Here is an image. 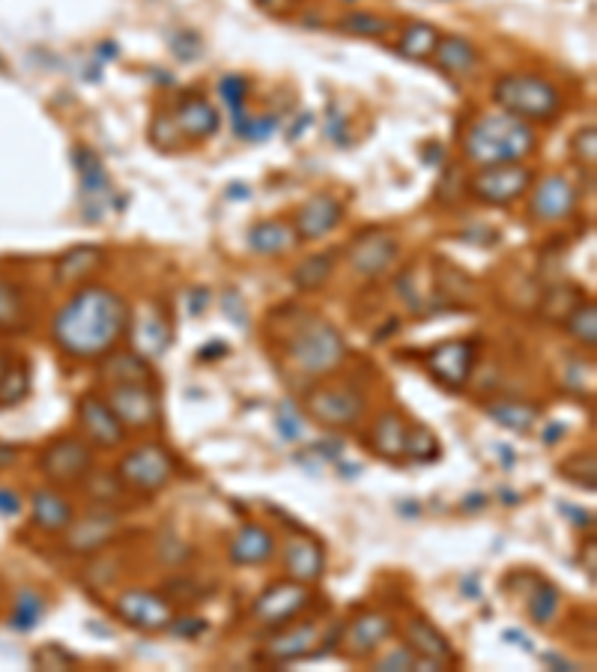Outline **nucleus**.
<instances>
[{
  "label": "nucleus",
  "mask_w": 597,
  "mask_h": 672,
  "mask_svg": "<svg viewBox=\"0 0 597 672\" xmlns=\"http://www.w3.org/2000/svg\"><path fill=\"white\" fill-rule=\"evenodd\" d=\"M128 329V305L117 290L87 284L69 296L64 309L54 314V344L85 362H97L114 350Z\"/></svg>",
  "instance_id": "nucleus-1"
},
{
  "label": "nucleus",
  "mask_w": 597,
  "mask_h": 672,
  "mask_svg": "<svg viewBox=\"0 0 597 672\" xmlns=\"http://www.w3.org/2000/svg\"><path fill=\"white\" fill-rule=\"evenodd\" d=\"M284 356L298 373L317 380V377H329L341 368L343 359H347V344H343L341 332L335 329L329 321L298 309L293 326L284 335Z\"/></svg>",
  "instance_id": "nucleus-2"
},
{
  "label": "nucleus",
  "mask_w": 597,
  "mask_h": 672,
  "mask_svg": "<svg viewBox=\"0 0 597 672\" xmlns=\"http://www.w3.org/2000/svg\"><path fill=\"white\" fill-rule=\"evenodd\" d=\"M534 132L526 120L496 111L472 120L463 135V156L472 165H502V161H522L534 153Z\"/></svg>",
  "instance_id": "nucleus-3"
},
{
  "label": "nucleus",
  "mask_w": 597,
  "mask_h": 672,
  "mask_svg": "<svg viewBox=\"0 0 597 672\" xmlns=\"http://www.w3.org/2000/svg\"><path fill=\"white\" fill-rule=\"evenodd\" d=\"M493 102L526 123H550L562 108V93L544 75L508 72L493 87Z\"/></svg>",
  "instance_id": "nucleus-4"
},
{
  "label": "nucleus",
  "mask_w": 597,
  "mask_h": 672,
  "mask_svg": "<svg viewBox=\"0 0 597 672\" xmlns=\"http://www.w3.org/2000/svg\"><path fill=\"white\" fill-rule=\"evenodd\" d=\"M120 484L126 491L135 493H159L165 491L173 479V458L168 448L156 446V443H144V446L132 448L117 467Z\"/></svg>",
  "instance_id": "nucleus-5"
},
{
  "label": "nucleus",
  "mask_w": 597,
  "mask_h": 672,
  "mask_svg": "<svg viewBox=\"0 0 597 672\" xmlns=\"http://www.w3.org/2000/svg\"><path fill=\"white\" fill-rule=\"evenodd\" d=\"M529 186H532L529 168H522L520 161H502V165H481L472 173L470 194L491 206H508L529 192Z\"/></svg>",
  "instance_id": "nucleus-6"
},
{
  "label": "nucleus",
  "mask_w": 597,
  "mask_h": 672,
  "mask_svg": "<svg viewBox=\"0 0 597 672\" xmlns=\"http://www.w3.org/2000/svg\"><path fill=\"white\" fill-rule=\"evenodd\" d=\"M305 410L326 427H352L364 416V395L352 383H320L305 395Z\"/></svg>",
  "instance_id": "nucleus-7"
},
{
  "label": "nucleus",
  "mask_w": 597,
  "mask_h": 672,
  "mask_svg": "<svg viewBox=\"0 0 597 672\" xmlns=\"http://www.w3.org/2000/svg\"><path fill=\"white\" fill-rule=\"evenodd\" d=\"M93 446L78 437H57L43 448L40 470L52 484H78L93 470Z\"/></svg>",
  "instance_id": "nucleus-8"
},
{
  "label": "nucleus",
  "mask_w": 597,
  "mask_h": 672,
  "mask_svg": "<svg viewBox=\"0 0 597 672\" xmlns=\"http://www.w3.org/2000/svg\"><path fill=\"white\" fill-rule=\"evenodd\" d=\"M102 397L126 430H149L159 422V397L153 383H108Z\"/></svg>",
  "instance_id": "nucleus-9"
},
{
  "label": "nucleus",
  "mask_w": 597,
  "mask_h": 672,
  "mask_svg": "<svg viewBox=\"0 0 597 672\" xmlns=\"http://www.w3.org/2000/svg\"><path fill=\"white\" fill-rule=\"evenodd\" d=\"M311 607V592L305 583L298 580H278L269 589H263L257 601L251 604V616H255L260 625H269V628H278V625H288L302 613V609Z\"/></svg>",
  "instance_id": "nucleus-10"
},
{
  "label": "nucleus",
  "mask_w": 597,
  "mask_h": 672,
  "mask_svg": "<svg viewBox=\"0 0 597 672\" xmlns=\"http://www.w3.org/2000/svg\"><path fill=\"white\" fill-rule=\"evenodd\" d=\"M425 368L430 377L446 389H463L470 383L472 368H475V344L472 341H446L433 347L425 356Z\"/></svg>",
  "instance_id": "nucleus-11"
},
{
  "label": "nucleus",
  "mask_w": 597,
  "mask_h": 672,
  "mask_svg": "<svg viewBox=\"0 0 597 672\" xmlns=\"http://www.w3.org/2000/svg\"><path fill=\"white\" fill-rule=\"evenodd\" d=\"M576 210V189L574 182L562 177V173H550L534 186L532 198H529V213L534 222L555 224L565 222L567 215Z\"/></svg>",
  "instance_id": "nucleus-12"
},
{
  "label": "nucleus",
  "mask_w": 597,
  "mask_h": 672,
  "mask_svg": "<svg viewBox=\"0 0 597 672\" xmlns=\"http://www.w3.org/2000/svg\"><path fill=\"white\" fill-rule=\"evenodd\" d=\"M397 239L385 231H368V234L356 236L352 239L347 260L356 272H362L368 278H376L395 267L397 260Z\"/></svg>",
  "instance_id": "nucleus-13"
},
{
  "label": "nucleus",
  "mask_w": 597,
  "mask_h": 672,
  "mask_svg": "<svg viewBox=\"0 0 597 672\" xmlns=\"http://www.w3.org/2000/svg\"><path fill=\"white\" fill-rule=\"evenodd\" d=\"M117 616L132 628L165 630L173 621L171 601L156 592H126L117 597Z\"/></svg>",
  "instance_id": "nucleus-14"
},
{
  "label": "nucleus",
  "mask_w": 597,
  "mask_h": 672,
  "mask_svg": "<svg viewBox=\"0 0 597 672\" xmlns=\"http://www.w3.org/2000/svg\"><path fill=\"white\" fill-rule=\"evenodd\" d=\"M78 422L85 427L87 439L102 448H117L128 434L102 395H85L78 401Z\"/></svg>",
  "instance_id": "nucleus-15"
},
{
  "label": "nucleus",
  "mask_w": 597,
  "mask_h": 672,
  "mask_svg": "<svg viewBox=\"0 0 597 672\" xmlns=\"http://www.w3.org/2000/svg\"><path fill=\"white\" fill-rule=\"evenodd\" d=\"M343 219V203L331 194H314L308 203H302L296 213V236L302 243H317L323 236H329Z\"/></svg>",
  "instance_id": "nucleus-16"
},
{
  "label": "nucleus",
  "mask_w": 597,
  "mask_h": 672,
  "mask_svg": "<svg viewBox=\"0 0 597 672\" xmlns=\"http://www.w3.org/2000/svg\"><path fill=\"white\" fill-rule=\"evenodd\" d=\"M392 634V621L383 613H362L343 628L341 649L350 654L352 661H362L368 654L380 649V642Z\"/></svg>",
  "instance_id": "nucleus-17"
},
{
  "label": "nucleus",
  "mask_w": 597,
  "mask_h": 672,
  "mask_svg": "<svg viewBox=\"0 0 597 672\" xmlns=\"http://www.w3.org/2000/svg\"><path fill=\"white\" fill-rule=\"evenodd\" d=\"M406 646L416 651L421 661L437 663V667H451L458 661V651L451 649L448 637H442L427 619H409L404 628Z\"/></svg>",
  "instance_id": "nucleus-18"
},
{
  "label": "nucleus",
  "mask_w": 597,
  "mask_h": 672,
  "mask_svg": "<svg viewBox=\"0 0 597 672\" xmlns=\"http://www.w3.org/2000/svg\"><path fill=\"white\" fill-rule=\"evenodd\" d=\"M284 568H288L290 580H298V583H317L323 576V568H326V553L323 547L314 541V538H290L288 547H284Z\"/></svg>",
  "instance_id": "nucleus-19"
},
{
  "label": "nucleus",
  "mask_w": 597,
  "mask_h": 672,
  "mask_svg": "<svg viewBox=\"0 0 597 672\" xmlns=\"http://www.w3.org/2000/svg\"><path fill=\"white\" fill-rule=\"evenodd\" d=\"M227 553H230V562H234V565H263V562H269L272 553H275V538H272V533L263 529V526L246 523V526L230 538Z\"/></svg>",
  "instance_id": "nucleus-20"
},
{
  "label": "nucleus",
  "mask_w": 597,
  "mask_h": 672,
  "mask_svg": "<svg viewBox=\"0 0 597 672\" xmlns=\"http://www.w3.org/2000/svg\"><path fill=\"white\" fill-rule=\"evenodd\" d=\"M117 533L120 526L111 514H93V517H87V520L78 523V526L69 523V529H66V550H69V553H97V550H102Z\"/></svg>",
  "instance_id": "nucleus-21"
},
{
  "label": "nucleus",
  "mask_w": 597,
  "mask_h": 672,
  "mask_svg": "<svg viewBox=\"0 0 597 672\" xmlns=\"http://www.w3.org/2000/svg\"><path fill=\"white\" fill-rule=\"evenodd\" d=\"M102 264H105V251H102V248L97 246L69 248V251L57 260L54 278H57V284H64V288H78V284L93 276Z\"/></svg>",
  "instance_id": "nucleus-22"
},
{
  "label": "nucleus",
  "mask_w": 597,
  "mask_h": 672,
  "mask_svg": "<svg viewBox=\"0 0 597 672\" xmlns=\"http://www.w3.org/2000/svg\"><path fill=\"white\" fill-rule=\"evenodd\" d=\"M72 520V502L66 500L64 493L52 491V488L33 493V523H36L43 533H66Z\"/></svg>",
  "instance_id": "nucleus-23"
},
{
  "label": "nucleus",
  "mask_w": 597,
  "mask_h": 672,
  "mask_svg": "<svg viewBox=\"0 0 597 672\" xmlns=\"http://www.w3.org/2000/svg\"><path fill=\"white\" fill-rule=\"evenodd\" d=\"M317 637H320V625H317V621H302V625L288 628L284 634H278L275 640L269 642V658L281 663L308 658V654H314L311 646H317Z\"/></svg>",
  "instance_id": "nucleus-24"
},
{
  "label": "nucleus",
  "mask_w": 597,
  "mask_h": 672,
  "mask_svg": "<svg viewBox=\"0 0 597 672\" xmlns=\"http://www.w3.org/2000/svg\"><path fill=\"white\" fill-rule=\"evenodd\" d=\"M102 383H153V368H149V359H144L140 352H108L102 356Z\"/></svg>",
  "instance_id": "nucleus-25"
},
{
  "label": "nucleus",
  "mask_w": 597,
  "mask_h": 672,
  "mask_svg": "<svg viewBox=\"0 0 597 672\" xmlns=\"http://www.w3.org/2000/svg\"><path fill=\"white\" fill-rule=\"evenodd\" d=\"M168 335H171V329L165 326L161 314H156V311H140L132 323V344H135V352H140L144 359H156L168 350Z\"/></svg>",
  "instance_id": "nucleus-26"
},
{
  "label": "nucleus",
  "mask_w": 597,
  "mask_h": 672,
  "mask_svg": "<svg viewBox=\"0 0 597 672\" xmlns=\"http://www.w3.org/2000/svg\"><path fill=\"white\" fill-rule=\"evenodd\" d=\"M173 123H177V128H180L185 138L201 141L210 138L215 128H218V114H215L210 102L189 97L182 99L180 108H177V120H173Z\"/></svg>",
  "instance_id": "nucleus-27"
},
{
  "label": "nucleus",
  "mask_w": 597,
  "mask_h": 672,
  "mask_svg": "<svg viewBox=\"0 0 597 672\" xmlns=\"http://www.w3.org/2000/svg\"><path fill=\"white\" fill-rule=\"evenodd\" d=\"M433 60L446 75H470L478 66V52L463 36H439Z\"/></svg>",
  "instance_id": "nucleus-28"
},
{
  "label": "nucleus",
  "mask_w": 597,
  "mask_h": 672,
  "mask_svg": "<svg viewBox=\"0 0 597 672\" xmlns=\"http://www.w3.org/2000/svg\"><path fill=\"white\" fill-rule=\"evenodd\" d=\"M371 448L380 458H404L406 448V425L397 413H383L376 418V425L371 430Z\"/></svg>",
  "instance_id": "nucleus-29"
},
{
  "label": "nucleus",
  "mask_w": 597,
  "mask_h": 672,
  "mask_svg": "<svg viewBox=\"0 0 597 672\" xmlns=\"http://www.w3.org/2000/svg\"><path fill=\"white\" fill-rule=\"evenodd\" d=\"M75 161H78V171H81V189H85L87 203H105L111 194V182L102 168V159L90 147L75 149Z\"/></svg>",
  "instance_id": "nucleus-30"
},
{
  "label": "nucleus",
  "mask_w": 597,
  "mask_h": 672,
  "mask_svg": "<svg viewBox=\"0 0 597 672\" xmlns=\"http://www.w3.org/2000/svg\"><path fill=\"white\" fill-rule=\"evenodd\" d=\"M439 36H442V33H439L433 24L413 22L404 31V36H401L397 52L404 54V57H409V60H430L433 52H437Z\"/></svg>",
  "instance_id": "nucleus-31"
},
{
  "label": "nucleus",
  "mask_w": 597,
  "mask_h": 672,
  "mask_svg": "<svg viewBox=\"0 0 597 672\" xmlns=\"http://www.w3.org/2000/svg\"><path fill=\"white\" fill-rule=\"evenodd\" d=\"M487 416L496 418L499 425L529 434L538 416H541V410L534 404H522V401H491L487 404Z\"/></svg>",
  "instance_id": "nucleus-32"
},
{
  "label": "nucleus",
  "mask_w": 597,
  "mask_h": 672,
  "mask_svg": "<svg viewBox=\"0 0 597 672\" xmlns=\"http://www.w3.org/2000/svg\"><path fill=\"white\" fill-rule=\"evenodd\" d=\"M248 243H251V248L260 251V255H281V251H288L296 239H293V231H290L284 222H260L251 227Z\"/></svg>",
  "instance_id": "nucleus-33"
},
{
  "label": "nucleus",
  "mask_w": 597,
  "mask_h": 672,
  "mask_svg": "<svg viewBox=\"0 0 597 672\" xmlns=\"http://www.w3.org/2000/svg\"><path fill=\"white\" fill-rule=\"evenodd\" d=\"M331 272H335V257L314 255L305 264H298V269L293 272V284L298 290H320L331 278Z\"/></svg>",
  "instance_id": "nucleus-34"
},
{
  "label": "nucleus",
  "mask_w": 597,
  "mask_h": 672,
  "mask_svg": "<svg viewBox=\"0 0 597 672\" xmlns=\"http://www.w3.org/2000/svg\"><path fill=\"white\" fill-rule=\"evenodd\" d=\"M565 329L576 344H583V347H588V350H592V347L597 344V311H595V305H592V302H588V305H576V309L567 314Z\"/></svg>",
  "instance_id": "nucleus-35"
},
{
  "label": "nucleus",
  "mask_w": 597,
  "mask_h": 672,
  "mask_svg": "<svg viewBox=\"0 0 597 672\" xmlns=\"http://www.w3.org/2000/svg\"><path fill=\"white\" fill-rule=\"evenodd\" d=\"M559 601H562V595L553 583H538V589L529 597V616H532L534 625H550L559 613Z\"/></svg>",
  "instance_id": "nucleus-36"
},
{
  "label": "nucleus",
  "mask_w": 597,
  "mask_h": 672,
  "mask_svg": "<svg viewBox=\"0 0 597 672\" xmlns=\"http://www.w3.org/2000/svg\"><path fill=\"white\" fill-rule=\"evenodd\" d=\"M341 27L347 33H352V36H371V40H380V36L388 33L392 24L385 22L383 15H373V12H350V15H343L341 19Z\"/></svg>",
  "instance_id": "nucleus-37"
},
{
  "label": "nucleus",
  "mask_w": 597,
  "mask_h": 672,
  "mask_svg": "<svg viewBox=\"0 0 597 672\" xmlns=\"http://www.w3.org/2000/svg\"><path fill=\"white\" fill-rule=\"evenodd\" d=\"M559 472L588 491H595V451H576L565 463H559Z\"/></svg>",
  "instance_id": "nucleus-38"
},
{
  "label": "nucleus",
  "mask_w": 597,
  "mask_h": 672,
  "mask_svg": "<svg viewBox=\"0 0 597 672\" xmlns=\"http://www.w3.org/2000/svg\"><path fill=\"white\" fill-rule=\"evenodd\" d=\"M45 613V601L33 592H22L15 597V609H12V628L31 630L33 625H40Z\"/></svg>",
  "instance_id": "nucleus-39"
},
{
  "label": "nucleus",
  "mask_w": 597,
  "mask_h": 672,
  "mask_svg": "<svg viewBox=\"0 0 597 672\" xmlns=\"http://www.w3.org/2000/svg\"><path fill=\"white\" fill-rule=\"evenodd\" d=\"M24 323V302L19 290L0 281V329H19Z\"/></svg>",
  "instance_id": "nucleus-40"
},
{
  "label": "nucleus",
  "mask_w": 597,
  "mask_h": 672,
  "mask_svg": "<svg viewBox=\"0 0 597 672\" xmlns=\"http://www.w3.org/2000/svg\"><path fill=\"white\" fill-rule=\"evenodd\" d=\"M404 455H409L413 460H437L439 458L437 437H433L427 427H413V430H406Z\"/></svg>",
  "instance_id": "nucleus-41"
},
{
  "label": "nucleus",
  "mask_w": 597,
  "mask_h": 672,
  "mask_svg": "<svg viewBox=\"0 0 597 672\" xmlns=\"http://www.w3.org/2000/svg\"><path fill=\"white\" fill-rule=\"evenodd\" d=\"M218 93H222L224 105L234 111V117H239L248 99V81L243 75H227V78H222V85H218Z\"/></svg>",
  "instance_id": "nucleus-42"
},
{
  "label": "nucleus",
  "mask_w": 597,
  "mask_h": 672,
  "mask_svg": "<svg viewBox=\"0 0 597 672\" xmlns=\"http://www.w3.org/2000/svg\"><path fill=\"white\" fill-rule=\"evenodd\" d=\"M27 392V373L24 371H3L0 373V404H15Z\"/></svg>",
  "instance_id": "nucleus-43"
},
{
  "label": "nucleus",
  "mask_w": 597,
  "mask_h": 672,
  "mask_svg": "<svg viewBox=\"0 0 597 672\" xmlns=\"http://www.w3.org/2000/svg\"><path fill=\"white\" fill-rule=\"evenodd\" d=\"M275 427L281 430V437L284 439H298L302 437V416H298V410L293 404H284L278 406V413H275Z\"/></svg>",
  "instance_id": "nucleus-44"
},
{
  "label": "nucleus",
  "mask_w": 597,
  "mask_h": 672,
  "mask_svg": "<svg viewBox=\"0 0 597 672\" xmlns=\"http://www.w3.org/2000/svg\"><path fill=\"white\" fill-rule=\"evenodd\" d=\"M574 156L579 165L586 168H595V126H586L576 132L574 138Z\"/></svg>",
  "instance_id": "nucleus-45"
},
{
  "label": "nucleus",
  "mask_w": 597,
  "mask_h": 672,
  "mask_svg": "<svg viewBox=\"0 0 597 672\" xmlns=\"http://www.w3.org/2000/svg\"><path fill=\"white\" fill-rule=\"evenodd\" d=\"M418 658L416 651L409 649V646H401L397 651H388L383 661L376 663V670H413V667H418Z\"/></svg>",
  "instance_id": "nucleus-46"
},
{
  "label": "nucleus",
  "mask_w": 597,
  "mask_h": 672,
  "mask_svg": "<svg viewBox=\"0 0 597 672\" xmlns=\"http://www.w3.org/2000/svg\"><path fill=\"white\" fill-rule=\"evenodd\" d=\"M168 628L177 634V637H198V634H203L206 630V621L203 619H182V625H168Z\"/></svg>",
  "instance_id": "nucleus-47"
},
{
  "label": "nucleus",
  "mask_w": 597,
  "mask_h": 672,
  "mask_svg": "<svg viewBox=\"0 0 597 672\" xmlns=\"http://www.w3.org/2000/svg\"><path fill=\"white\" fill-rule=\"evenodd\" d=\"M19 508H22V505H19V496H15V493L0 491V512H3V514H15V512H19Z\"/></svg>",
  "instance_id": "nucleus-48"
},
{
  "label": "nucleus",
  "mask_w": 597,
  "mask_h": 672,
  "mask_svg": "<svg viewBox=\"0 0 597 672\" xmlns=\"http://www.w3.org/2000/svg\"><path fill=\"white\" fill-rule=\"evenodd\" d=\"M257 3H260V7H269V3H275V0H257Z\"/></svg>",
  "instance_id": "nucleus-49"
},
{
  "label": "nucleus",
  "mask_w": 597,
  "mask_h": 672,
  "mask_svg": "<svg viewBox=\"0 0 597 672\" xmlns=\"http://www.w3.org/2000/svg\"><path fill=\"white\" fill-rule=\"evenodd\" d=\"M343 3H356V0H343Z\"/></svg>",
  "instance_id": "nucleus-50"
}]
</instances>
